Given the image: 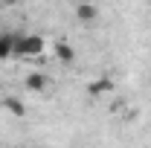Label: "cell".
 Returning a JSON list of instances; mask_svg holds the SVG:
<instances>
[{
    "instance_id": "obj_5",
    "label": "cell",
    "mask_w": 151,
    "mask_h": 148,
    "mask_svg": "<svg viewBox=\"0 0 151 148\" xmlns=\"http://www.w3.org/2000/svg\"><path fill=\"white\" fill-rule=\"evenodd\" d=\"M15 41H18L15 32H0V61L15 58Z\"/></svg>"
},
{
    "instance_id": "obj_4",
    "label": "cell",
    "mask_w": 151,
    "mask_h": 148,
    "mask_svg": "<svg viewBox=\"0 0 151 148\" xmlns=\"http://www.w3.org/2000/svg\"><path fill=\"white\" fill-rule=\"evenodd\" d=\"M73 12H76V20H81V23H96L99 15H102L96 3H76Z\"/></svg>"
},
{
    "instance_id": "obj_2",
    "label": "cell",
    "mask_w": 151,
    "mask_h": 148,
    "mask_svg": "<svg viewBox=\"0 0 151 148\" xmlns=\"http://www.w3.org/2000/svg\"><path fill=\"white\" fill-rule=\"evenodd\" d=\"M52 58H55L58 64L70 67V64H76V47H70L64 38H58L55 44H52Z\"/></svg>"
},
{
    "instance_id": "obj_3",
    "label": "cell",
    "mask_w": 151,
    "mask_h": 148,
    "mask_svg": "<svg viewBox=\"0 0 151 148\" xmlns=\"http://www.w3.org/2000/svg\"><path fill=\"white\" fill-rule=\"evenodd\" d=\"M23 84H26V90H29V93H44L47 87H50V75L41 73V70H32V73H26Z\"/></svg>"
},
{
    "instance_id": "obj_1",
    "label": "cell",
    "mask_w": 151,
    "mask_h": 148,
    "mask_svg": "<svg viewBox=\"0 0 151 148\" xmlns=\"http://www.w3.org/2000/svg\"><path fill=\"white\" fill-rule=\"evenodd\" d=\"M44 52H47V41L41 35H18V41H15V58L38 61Z\"/></svg>"
},
{
    "instance_id": "obj_7",
    "label": "cell",
    "mask_w": 151,
    "mask_h": 148,
    "mask_svg": "<svg viewBox=\"0 0 151 148\" xmlns=\"http://www.w3.org/2000/svg\"><path fill=\"white\" fill-rule=\"evenodd\" d=\"M3 108L12 113V116H18V119H23V116H26V105L20 102L18 96H3Z\"/></svg>"
},
{
    "instance_id": "obj_8",
    "label": "cell",
    "mask_w": 151,
    "mask_h": 148,
    "mask_svg": "<svg viewBox=\"0 0 151 148\" xmlns=\"http://www.w3.org/2000/svg\"><path fill=\"white\" fill-rule=\"evenodd\" d=\"M12 148H20V145H12Z\"/></svg>"
},
{
    "instance_id": "obj_6",
    "label": "cell",
    "mask_w": 151,
    "mask_h": 148,
    "mask_svg": "<svg viewBox=\"0 0 151 148\" xmlns=\"http://www.w3.org/2000/svg\"><path fill=\"white\" fill-rule=\"evenodd\" d=\"M113 90V81L108 78V75H102V78H93L90 84H87V93L90 96H105V93Z\"/></svg>"
}]
</instances>
